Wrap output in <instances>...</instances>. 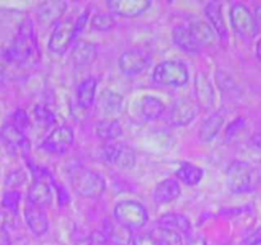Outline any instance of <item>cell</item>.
<instances>
[{
  "mask_svg": "<svg viewBox=\"0 0 261 245\" xmlns=\"http://www.w3.org/2000/svg\"><path fill=\"white\" fill-rule=\"evenodd\" d=\"M41 56L34 22L26 17L21 22L16 37L4 51L7 62L19 67H32L39 63Z\"/></svg>",
  "mask_w": 261,
  "mask_h": 245,
  "instance_id": "cell-1",
  "label": "cell"
},
{
  "mask_svg": "<svg viewBox=\"0 0 261 245\" xmlns=\"http://www.w3.org/2000/svg\"><path fill=\"white\" fill-rule=\"evenodd\" d=\"M261 176L256 167L245 161H233L227 169V187L233 194H245L260 186Z\"/></svg>",
  "mask_w": 261,
  "mask_h": 245,
  "instance_id": "cell-2",
  "label": "cell"
},
{
  "mask_svg": "<svg viewBox=\"0 0 261 245\" xmlns=\"http://www.w3.org/2000/svg\"><path fill=\"white\" fill-rule=\"evenodd\" d=\"M69 181L73 191L84 198H99L107 189V182L101 175L80 165L71 169Z\"/></svg>",
  "mask_w": 261,
  "mask_h": 245,
  "instance_id": "cell-3",
  "label": "cell"
},
{
  "mask_svg": "<svg viewBox=\"0 0 261 245\" xmlns=\"http://www.w3.org/2000/svg\"><path fill=\"white\" fill-rule=\"evenodd\" d=\"M190 79L188 69L180 60H164L152 72V81L160 86L182 87Z\"/></svg>",
  "mask_w": 261,
  "mask_h": 245,
  "instance_id": "cell-4",
  "label": "cell"
},
{
  "mask_svg": "<svg viewBox=\"0 0 261 245\" xmlns=\"http://www.w3.org/2000/svg\"><path fill=\"white\" fill-rule=\"evenodd\" d=\"M113 215L118 225L128 230L141 229L149 221L147 209L141 203L135 201H122L117 203Z\"/></svg>",
  "mask_w": 261,
  "mask_h": 245,
  "instance_id": "cell-5",
  "label": "cell"
},
{
  "mask_svg": "<svg viewBox=\"0 0 261 245\" xmlns=\"http://www.w3.org/2000/svg\"><path fill=\"white\" fill-rule=\"evenodd\" d=\"M229 19L232 28L242 39H253L260 31L255 14L250 11L247 6L242 3H234L230 7Z\"/></svg>",
  "mask_w": 261,
  "mask_h": 245,
  "instance_id": "cell-6",
  "label": "cell"
},
{
  "mask_svg": "<svg viewBox=\"0 0 261 245\" xmlns=\"http://www.w3.org/2000/svg\"><path fill=\"white\" fill-rule=\"evenodd\" d=\"M102 159L108 164L115 165L123 170L132 169L136 164V154L134 148L124 143L109 142L102 146Z\"/></svg>",
  "mask_w": 261,
  "mask_h": 245,
  "instance_id": "cell-7",
  "label": "cell"
},
{
  "mask_svg": "<svg viewBox=\"0 0 261 245\" xmlns=\"http://www.w3.org/2000/svg\"><path fill=\"white\" fill-rule=\"evenodd\" d=\"M77 36L76 26L72 21H60L53 28L50 34L49 42H47V49L53 54L62 55L68 50L69 45Z\"/></svg>",
  "mask_w": 261,
  "mask_h": 245,
  "instance_id": "cell-8",
  "label": "cell"
},
{
  "mask_svg": "<svg viewBox=\"0 0 261 245\" xmlns=\"http://www.w3.org/2000/svg\"><path fill=\"white\" fill-rule=\"evenodd\" d=\"M74 132L69 126H59L42 141L41 148L51 155H63L73 144Z\"/></svg>",
  "mask_w": 261,
  "mask_h": 245,
  "instance_id": "cell-9",
  "label": "cell"
},
{
  "mask_svg": "<svg viewBox=\"0 0 261 245\" xmlns=\"http://www.w3.org/2000/svg\"><path fill=\"white\" fill-rule=\"evenodd\" d=\"M150 59L141 50H127L118 59L119 71L127 77H136L149 68Z\"/></svg>",
  "mask_w": 261,
  "mask_h": 245,
  "instance_id": "cell-10",
  "label": "cell"
},
{
  "mask_svg": "<svg viewBox=\"0 0 261 245\" xmlns=\"http://www.w3.org/2000/svg\"><path fill=\"white\" fill-rule=\"evenodd\" d=\"M152 3L150 0H108L107 7L109 13L132 18L139 17L149 11Z\"/></svg>",
  "mask_w": 261,
  "mask_h": 245,
  "instance_id": "cell-11",
  "label": "cell"
},
{
  "mask_svg": "<svg viewBox=\"0 0 261 245\" xmlns=\"http://www.w3.org/2000/svg\"><path fill=\"white\" fill-rule=\"evenodd\" d=\"M193 88H195V96L196 101L202 109L210 110L215 104V92L214 87H213L212 82H210L209 77L202 72L196 73L195 76V83H193Z\"/></svg>",
  "mask_w": 261,
  "mask_h": 245,
  "instance_id": "cell-12",
  "label": "cell"
},
{
  "mask_svg": "<svg viewBox=\"0 0 261 245\" xmlns=\"http://www.w3.org/2000/svg\"><path fill=\"white\" fill-rule=\"evenodd\" d=\"M196 115H197L196 105L191 101H187V100H180L173 105L168 119H169L172 126L186 127L195 119Z\"/></svg>",
  "mask_w": 261,
  "mask_h": 245,
  "instance_id": "cell-13",
  "label": "cell"
},
{
  "mask_svg": "<svg viewBox=\"0 0 261 245\" xmlns=\"http://www.w3.org/2000/svg\"><path fill=\"white\" fill-rule=\"evenodd\" d=\"M24 220H26L27 226L36 236H42L49 230V220L45 215L44 208L34 206L29 202L24 207Z\"/></svg>",
  "mask_w": 261,
  "mask_h": 245,
  "instance_id": "cell-14",
  "label": "cell"
},
{
  "mask_svg": "<svg viewBox=\"0 0 261 245\" xmlns=\"http://www.w3.org/2000/svg\"><path fill=\"white\" fill-rule=\"evenodd\" d=\"M0 139L13 149L27 151L30 148V142L24 132L9 121L4 122L3 126L0 127Z\"/></svg>",
  "mask_w": 261,
  "mask_h": 245,
  "instance_id": "cell-15",
  "label": "cell"
},
{
  "mask_svg": "<svg viewBox=\"0 0 261 245\" xmlns=\"http://www.w3.org/2000/svg\"><path fill=\"white\" fill-rule=\"evenodd\" d=\"M53 201V192L50 186L44 179H34L27 192V202L34 206L44 208Z\"/></svg>",
  "mask_w": 261,
  "mask_h": 245,
  "instance_id": "cell-16",
  "label": "cell"
},
{
  "mask_svg": "<svg viewBox=\"0 0 261 245\" xmlns=\"http://www.w3.org/2000/svg\"><path fill=\"white\" fill-rule=\"evenodd\" d=\"M188 29L200 46H213L217 42V34L209 22L200 18H192L188 23Z\"/></svg>",
  "mask_w": 261,
  "mask_h": 245,
  "instance_id": "cell-17",
  "label": "cell"
},
{
  "mask_svg": "<svg viewBox=\"0 0 261 245\" xmlns=\"http://www.w3.org/2000/svg\"><path fill=\"white\" fill-rule=\"evenodd\" d=\"M123 104H124L123 95L113 89H104L99 97V107L101 109L105 119H114L118 114H120Z\"/></svg>",
  "mask_w": 261,
  "mask_h": 245,
  "instance_id": "cell-18",
  "label": "cell"
},
{
  "mask_svg": "<svg viewBox=\"0 0 261 245\" xmlns=\"http://www.w3.org/2000/svg\"><path fill=\"white\" fill-rule=\"evenodd\" d=\"M179 196V182L172 177H167V179L158 182L156 187L154 188V192H152V198L158 204L170 203V202L175 201Z\"/></svg>",
  "mask_w": 261,
  "mask_h": 245,
  "instance_id": "cell-19",
  "label": "cell"
},
{
  "mask_svg": "<svg viewBox=\"0 0 261 245\" xmlns=\"http://www.w3.org/2000/svg\"><path fill=\"white\" fill-rule=\"evenodd\" d=\"M205 16L209 19L210 26L214 28L215 34L222 41L228 40V29L225 24L224 16L222 12V4L218 2H210L205 7Z\"/></svg>",
  "mask_w": 261,
  "mask_h": 245,
  "instance_id": "cell-20",
  "label": "cell"
},
{
  "mask_svg": "<svg viewBox=\"0 0 261 245\" xmlns=\"http://www.w3.org/2000/svg\"><path fill=\"white\" fill-rule=\"evenodd\" d=\"M65 9H67V3L62 0L44 2L37 7V17L42 23L57 24L58 22H60L63 14L65 13Z\"/></svg>",
  "mask_w": 261,
  "mask_h": 245,
  "instance_id": "cell-21",
  "label": "cell"
},
{
  "mask_svg": "<svg viewBox=\"0 0 261 245\" xmlns=\"http://www.w3.org/2000/svg\"><path fill=\"white\" fill-rule=\"evenodd\" d=\"M97 56L96 45L89 41H79L71 52V59L77 67H87L95 62Z\"/></svg>",
  "mask_w": 261,
  "mask_h": 245,
  "instance_id": "cell-22",
  "label": "cell"
},
{
  "mask_svg": "<svg viewBox=\"0 0 261 245\" xmlns=\"http://www.w3.org/2000/svg\"><path fill=\"white\" fill-rule=\"evenodd\" d=\"M224 121L225 116L224 114H222V111H217L214 112V114L210 115V116H207L199 129L200 141L204 142V143L212 142L213 139L218 136V133H219L220 129H222Z\"/></svg>",
  "mask_w": 261,
  "mask_h": 245,
  "instance_id": "cell-23",
  "label": "cell"
},
{
  "mask_svg": "<svg viewBox=\"0 0 261 245\" xmlns=\"http://www.w3.org/2000/svg\"><path fill=\"white\" fill-rule=\"evenodd\" d=\"M172 39L173 42L179 47L182 51L187 52V54L196 55L200 52V45L192 36L190 29L185 26H175L172 31Z\"/></svg>",
  "mask_w": 261,
  "mask_h": 245,
  "instance_id": "cell-24",
  "label": "cell"
},
{
  "mask_svg": "<svg viewBox=\"0 0 261 245\" xmlns=\"http://www.w3.org/2000/svg\"><path fill=\"white\" fill-rule=\"evenodd\" d=\"M94 132L97 138L105 143H109L122 136L123 128L117 119H102L95 124Z\"/></svg>",
  "mask_w": 261,
  "mask_h": 245,
  "instance_id": "cell-25",
  "label": "cell"
},
{
  "mask_svg": "<svg viewBox=\"0 0 261 245\" xmlns=\"http://www.w3.org/2000/svg\"><path fill=\"white\" fill-rule=\"evenodd\" d=\"M158 226L169 229L172 231L178 232V234H188L191 231V222L185 215L175 213V212H169L164 213L158 220Z\"/></svg>",
  "mask_w": 261,
  "mask_h": 245,
  "instance_id": "cell-26",
  "label": "cell"
},
{
  "mask_svg": "<svg viewBox=\"0 0 261 245\" xmlns=\"http://www.w3.org/2000/svg\"><path fill=\"white\" fill-rule=\"evenodd\" d=\"M175 176L188 187H196L204 177V170L192 162H182L175 170Z\"/></svg>",
  "mask_w": 261,
  "mask_h": 245,
  "instance_id": "cell-27",
  "label": "cell"
},
{
  "mask_svg": "<svg viewBox=\"0 0 261 245\" xmlns=\"http://www.w3.org/2000/svg\"><path fill=\"white\" fill-rule=\"evenodd\" d=\"M97 81L94 77L84 79L77 88V102L82 109H89L92 106L96 97Z\"/></svg>",
  "mask_w": 261,
  "mask_h": 245,
  "instance_id": "cell-28",
  "label": "cell"
},
{
  "mask_svg": "<svg viewBox=\"0 0 261 245\" xmlns=\"http://www.w3.org/2000/svg\"><path fill=\"white\" fill-rule=\"evenodd\" d=\"M142 116L146 120H156L165 112V105L155 96H144L140 104Z\"/></svg>",
  "mask_w": 261,
  "mask_h": 245,
  "instance_id": "cell-29",
  "label": "cell"
},
{
  "mask_svg": "<svg viewBox=\"0 0 261 245\" xmlns=\"http://www.w3.org/2000/svg\"><path fill=\"white\" fill-rule=\"evenodd\" d=\"M150 234L155 237L159 245H183V240L180 234L172 231L169 229L156 226L151 230Z\"/></svg>",
  "mask_w": 261,
  "mask_h": 245,
  "instance_id": "cell-30",
  "label": "cell"
},
{
  "mask_svg": "<svg viewBox=\"0 0 261 245\" xmlns=\"http://www.w3.org/2000/svg\"><path fill=\"white\" fill-rule=\"evenodd\" d=\"M90 26L95 31H110L115 26V18L112 13H96L90 21Z\"/></svg>",
  "mask_w": 261,
  "mask_h": 245,
  "instance_id": "cell-31",
  "label": "cell"
},
{
  "mask_svg": "<svg viewBox=\"0 0 261 245\" xmlns=\"http://www.w3.org/2000/svg\"><path fill=\"white\" fill-rule=\"evenodd\" d=\"M19 203H21V193L19 191H7L2 197V207L6 211L13 215H18Z\"/></svg>",
  "mask_w": 261,
  "mask_h": 245,
  "instance_id": "cell-32",
  "label": "cell"
},
{
  "mask_svg": "<svg viewBox=\"0 0 261 245\" xmlns=\"http://www.w3.org/2000/svg\"><path fill=\"white\" fill-rule=\"evenodd\" d=\"M34 116L40 124L45 127L53 126L55 121H57V117H55V114L45 105H36L34 107Z\"/></svg>",
  "mask_w": 261,
  "mask_h": 245,
  "instance_id": "cell-33",
  "label": "cell"
},
{
  "mask_svg": "<svg viewBox=\"0 0 261 245\" xmlns=\"http://www.w3.org/2000/svg\"><path fill=\"white\" fill-rule=\"evenodd\" d=\"M27 175L23 170L17 169L13 170L6 177V187L8 191H18L19 187H22L26 182Z\"/></svg>",
  "mask_w": 261,
  "mask_h": 245,
  "instance_id": "cell-34",
  "label": "cell"
},
{
  "mask_svg": "<svg viewBox=\"0 0 261 245\" xmlns=\"http://www.w3.org/2000/svg\"><path fill=\"white\" fill-rule=\"evenodd\" d=\"M9 122H12L13 126H16L17 128L22 129L24 132V129L30 126V117L29 114L24 111L23 109H17L9 116Z\"/></svg>",
  "mask_w": 261,
  "mask_h": 245,
  "instance_id": "cell-35",
  "label": "cell"
},
{
  "mask_svg": "<svg viewBox=\"0 0 261 245\" xmlns=\"http://www.w3.org/2000/svg\"><path fill=\"white\" fill-rule=\"evenodd\" d=\"M132 245H159L151 234H135L130 237Z\"/></svg>",
  "mask_w": 261,
  "mask_h": 245,
  "instance_id": "cell-36",
  "label": "cell"
},
{
  "mask_svg": "<svg viewBox=\"0 0 261 245\" xmlns=\"http://www.w3.org/2000/svg\"><path fill=\"white\" fill-rule=\"evenodd\" d=\"M16 215L11 213L8 211H2L0 212V229H4L7 230V227L9 226H13L14 224V219H16Z\"/></svg>",
  "mask_w": 261,
  "mask_h": 245,
  "instance_id": "cell-37",
  "label": "cell"
},
{
  "mask_svg": "<svg viewBox=\"0 0 261 245\" xmlns=\"http://www.w3.org/2000/svg\"><path fill=\"white\" fill-rule=\"evenodd\" d=\"M87 22H89V9H86V11H85L84 13L79 17V19H77L76 23H74V26H76V34L77 35L81 34L82 29H84L85 26L87 24Z\"/></svg>",
  "mask_w": 261,
  "mask_h": 245,
  "instance_id": "cell-38",
  "label": "cell"
},
{
  "mask_svg": "<svg viewBox=\"0 0 261 245\" xmlns=\"http://www.w3.org/2000/svg\"><path fill=\"white\" fill-rule=\"evenodd\" d=\"M57 192H58V201H59L60 206H65V204L71 201L68 193H67V191H65V188L63 186H60V184L59 186H57Z\"/></svg>",
  "mask_w": 261,
  "mask_h": 245,
  "instance_id": "cell-39",
  "label": "cell"
},
{
  "mask_svg": "<svg viewBox=\"0 0 261 245\" xmlns=\"http://www.w3.org/2000/svg\"><path fill=\"white\" fill-rule=\"evenodd\" d=\"M183 245H207L206 239L200 235H193V236H187Z\"/></svg>",
  "mask_w": 261,
  "mask_h": 245,
  "instance_id": "cell-40",
  "label": "cell"
},
{
  "mask_svg": "<svg viewBox=\"0 0 261 245\" xmlns=\"http://www.w3.org/2000/svg\"><path fill=\"white\" fill-rule=\"evenodd\" d=\"M0 245H11V237L4 229H0Z\"/></svg>",
  "mask_w": 261,
  "mask_h": 245,
  "instance_id": "cell-41",
  "label": "cell"
},
{
  "mask_svg": "<svg viewBox=\"0 0 261 245\" xmlns=\"http://www.w3.org/2000/svg\"><path fill=\"white\" fill-rule=\"evenodd\" d=\"M251 144L255 147L256 149L261 151V133H256L251 137Z\"/></svg>",
  "mask_w": 261,
  "mask_h": 245,
  "instance_id": "cell-42",
  "label": "cell"
},
{
  "mask_svg": "<svg viewBox=\"0 0 261 245\" xmlns=\"http://www.w3.org/2000/svg\"><path fill=\"white\" fill-rule=\"evenodd\" d=\"M253 14H255L256 21H257L258 28H261V4H258V6L255 7V12H253Z\"/></svg>",
  "mask_w": 261,
  "mask_h": 245,
  "instance_id": "cell-43",
  "label": "cell"
},
{
  "mask_svg": "<svg viewBox=\"0 0 261 245\" xmlns=\"http://www.w3.org/2000/svg\"><path fill=\"white\" fill-rule=\"evenodd\" d=\"M256 56L261 62V39L258 40L257 44H256Z\"/></svg>",
  "mask_w": 261,
  "mask_h": 245,
  "instance_id": "cell-44",
  "label": "cell"
},
{
  "mask_svg": "<svg viewBox=\"0 0 261 245\" xmlns=\"http://www.w3.org/2000/svg\"><path fill=\"white\" fill-rule=\"evenodd\" d=\"M3 76H4V67H3V64L0 63V81L3 79Z\"/></svg>",
  "mask_w": 261,
  "mask_h": 245,
  "instance_id": "cell-45",
  "label": "cell"
},
{
  "mask_svg": "<svg viewBox=\"0 0 261 245\" xmlns=\"http://www.w3.org/2000/svg\"><path fill=\"white\" fill-rule=\"evenodd\" d=\"M251 245H261V239L257 240V241H255L253 244H251Z\"/></svg>",
  "mask_w": 261,
  "mask_h": 245,
  "instance_id": "cell-46",
  "label": "cell"
}]
</instances>
